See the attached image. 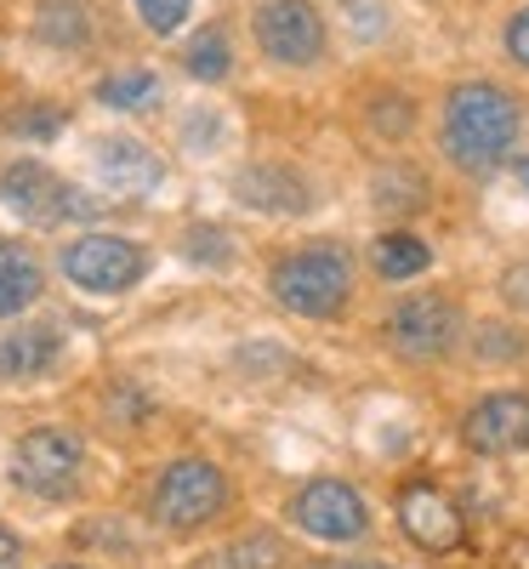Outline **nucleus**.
<instances>
[{"instance_id": "1", "label": "nucleus", "mask_w": 529, "mask_h": 569, "mask_svg": "<svg viewBox=\"0 0 529 569\" xmlns=\"http://www.w3.org/2000/svg\"><path fill=\"white\" fill-rule=\"evenodd\" d=\"M518 142V103L490 80H467L445 103V149L461 171H496Z\"/></svg>"}, {"instance_id": "2", "label": "nucleus", "mask_w": 529, "mask_h": 569, "mask_svg": "<svg viewBox=\"0 0 529 569\" xmlns=\"http://www.w3.org/2000/svg\"><path fill=\"white\" fill-rule=\"evenodd\" d=\"M348 291H353V262H348V251H336V246H308V251L285 257L273 268V297L291 313H302V319L336 313L348 302Z\"/></svg>"}, {"instance_id": "3", "label": "nucleus", "mask_w": 529, "mask_h": 569, "mask_svg": "<svg viewBox=\"0 0 529 569\" xmlns=\"http://www.w3.org/2000/svg\"><path fill=\"white\" fill-rule=\"evenodd\" d=\"M228 501V485H222V472L211 461H171L160 472V485H154V518L166 530H200L211 525V518L222 512Z\"/></svg>"}, {"instance_id": "4", "label": "nucleus", "mask_w": 529, "mask_h": 569, "mask_svg": "<svg viewBox=\"0 0 529 569\" xmlns=\"http://www.w3.org/2000/svg\"><path fill=\"white\" fill-rule=\"evenodd\" d=\"M257 46L285 69H308L325 58V18L313 0H262L257 7Z\"/></svg>"}, {"instance_id": "5", "label": "nucleus", "mask_w": 529, "mask_h": 569, "mask_svg": "<svg viewBox=\"0 0 529 569\" xmlns=\"http://www.w3.org/2000/svg\"><path fill=\"white\" fill-rule=\"evenodd\" d=\"M0 200H7V211H18L23 222H40V228H52V222H69V217H91L98 206L80 200L69 182H58L46 166L34 160H18L0 171Z\"/></svg>"}, {"instance_id": "6", "label": "nucleus", "mask_w": 529, "mask_h": 569, "mask_svg": "<svg viewBox=\"0 0 529 569\" xmlns=\"http://www.w3.org/2000/svg\"><path fill=\"white\" fill-rule=\"evenodd\" d=\"M63 273L91 297H114L142 279V251L131 240H120V233H86V240H74L63 251Z\"/></svg>"}, {"instance_id": "7", "label": "nucleus", "mask_w": 529, "mask_h": 569, "mask_svg": "<svg viewBox=\"0 0 529 569\" xmlns=\"http://www.w3.org/2000/svg\"><path fill=\"white\" fill-rule=\"evenodd\" d=\"M80 472V439L63 427H34L12 456V479L34 496H69Z\"/></svg>"}, {"instance_id": "8", "label": "nucleus", "mask_w": 529, "mask_h": 569, "mask_svg": "<svg viewBox=\"0 0 529 569\" xmlns=\"http://www.w3.org/2000/svg\"><path fill=\"white\" fill-rule=\"evenodd\" d=\"M291 518L319 536V541H359L370 530V512H365V496L348 490L342 479H313L297 501H291Z\"/></svg>"}, {"instance_id": "9", "label": "nucleus", "mask_w": 529, "mask_h": 569, "mask_svg": "<svg viewBox=\"0 0 529 569\" xmlns=\"http://www.w3.org/2000/svg\"><path fill=\"white\" fill-rule=\"evenodd\" d=\"M461 433L478 456H512L529 445V393H490L461 421Z\"/></svg>"}, {"instance_id": "10", "label": "nucleus", "mask_w": 529, "mask_h": 569, "mask_svg": "<svg viewBox=\"0 0 529 569\" xmlns=\"http://www.w3.org/2000/svg\"><path fill=\"white\" fill-rule=\"evenodd\" d=\"M388 330H393V342H399L405 353L427 359V353H445V348L456 342L461 313H456V302H445V297H410V302L393 308Z\"/></svg>"}, {"instance_id": "11", "label": "nucleus", "mask_w": 529, "mask_h": 569, "mask_svg": "<svg viewBox=\"0 0 529 569\" xmlns=\"http://www.w3.org/2000/svg\"><path fill=\"white\" fill-rule=\"evenodd\" d=\"M399 525L416 547L427 552H450L461 541V512L450 507V496H439L432 485H410L405 501H399Z\"/></svg>"}, {"instance_id": "12", "label": "nucleus", "mask_w": 529, "mask_h": 569, "mask_svg": "<svg viewBox=\"0 0 529 569\" xmlns=\"http://www.w3.org/2000/svg\"><path fill=\"white\" fill-rule=\"evenodd\" d=\"M98 177L114 188V194L137 200V194H154L166 166L154 160V149H142V142H131V137H103L98 142Z\"/></svg>"}, {"instance_id": "13", "label": "nucleus", "mask_w": 529, "mask_h": 569, "mask_svg": "<svg viewBox=\"0 0 529 569\" xmlns=\"http://www.w3.org/2000/svg\"><path fill=\"white\" fill-rule=\"evenodd\" d=\"M63 353V330L58 325H18L0 330V376L7 382H29V376H46Z\"/></svg>"}, {"instance_id": "14", "label": "nucleus", "mask_w": 529, "mask_h": 569, "mask_svg": "<svg viewBox=\"0 0 529 569\" xmlns=\"http://www.w3.org/2000/svg\"><path fill=\"white\" fill-rule=\"evenodd\" d=\"M239 200L262 211H308V182L285 166H257L239 177Z\"/></svg>"}, {"instance_id": "15", "label": "nucleus", "mask_w": 529, "mask_h": 569, "mask_svg": "<svg viewBox=\"0 0 529 569\" xmlns=\"http://www.w3.org/2000/svg\"><path fill=\"white\" fill-rule=\"evenodd\" d=\"M40 297V268L23 246L12 240H0V319L7 313H23L29 302Z\"/></svg>"}, {"instance_id": "16", "label": "nucleus", "mask_w": 529, "mask_h": 569, "mask_svg": "<svg viewBox=\"0 0 529 569\" xmlns=\"http://www.w3.org/2000/svg\"><path fill=\"white\" fill-rule=\"evenodd\" d=\"M427 246L416 240V233H381L376 240V273L381 279H416V273H427Z\"/></svg>"}, {"instance_id": "17", "label": "nucleus", "mask_w": 529, "mask_h": 569, "mask_svg": "<svg viewBox=\"0 0 529 569\" xmlns=\"http://www.w3.org/2000/svg\"><path fill=\"white\" fill-rule=\"evenodd\" d=\"M98 98H103L109 109H149V103L160 98V80H154L149 69H120V74H109V80L98 86Z\"/></svg>"}, {"instance_id": "18", "label": "nucleus", "mask_w": 529, "mask_h": 569, "mask_svg": "<svg viewBox=\"0 0 529 569\" xmlns=\"http://www.w3.org/2000/svg\"><path fill=\"white\" fill-rule=\"evenodd\" d=\"M182 63H188V74H194V80H222L228 74V34L222 29H200L194 40H188Z\"/></svg>"}, {"instance_id": "19", "label": "nucleus", "mask_w": 529, "mask_h": 569, "mask_svg": "<svg viewBox=\"0 0 529 569\" xmlns=\"http://www.w3.org/2000/svg\"><path fill=\"white\" fill-rule=\"evenodd\" d=\"M40 34L52 40V46H80L86 40L80 0H40Z\"/></svg>"}, {"instance_id": "20", "label": "nucleus", "mask_w": 529, "mask_h": 569, "mask_svg": "<svg viewBox=\"0 0 529 569\" xmlns=\"http://www.w3.org/2000/svg\"><path fill=\"white\" fill-rule=\"evenodd\" d=\"M137 7V18L149 23L154 34H171V29H182V18H188V0H131Z\"/></svg>"}, {"instance_id": "21", "label": "nucleus", "mask_w": 529, "mask_h": 569, "mask_svg": "<svg viewBox=\"0 0 529 569\" xmlns=\"http://www.w3.org/2000/svg\"><path fill=\"white\" fill-rule=\"evenodd\" d=\"M228 563H233V569H279V541L251 536V541H239V547L228 552Z\"/></svg>"}, {"instance_id": "22", "label": "nucleus", "mask_w": 529, "mask_h": 569, "mask_svg": "<svg viewBox=\"0 0 529 569\" xmlns=\"http://www.w3.org/2000/svg\"><path fill=\"white\" fill-rule=\"evenodd\" d=\"M58 126H63V120H58L52 109H34V114H18V120H12V131H18V137H52Z\"/></svg>"}, {"instance_id": "23", "label": "nucleus", "mask_w": 529, "mask_h": 569, "mask_svg": "<svg viewBox=\"0 0 529 569\" xmlns=\"http://www.w3.org/2000/svg\"><path fill=\"white\" fill-rule=\"evenodd\" d=\"M507 52H512V63H523V69H529V7L507 23Z\"/></svg>"}, {"instance_id": "24", "label": "nucleus", "mask_w": 529, "mask_h": 569, "mask_svg": "<svg viewBox=\"0 0 529 569\" xmlns=\"http://www.w3.org/2000/svg\"><path fill=\"white\" fill-rule=\"evenodd\" d=\"M507 297H512L518 308H529V268H512V273H507Z\"/></svg>"}, {"instance_id": "25", "label": "nucleus", "mask_w": 529, "mask_h": 569, "mask_svg": "<svg viewBox=\"0 0 529 569\" xmlns=\"http://www.w3.org/2000/svg\"><path fill=\"white\" fill-rule=\"evenodd\" d=\"M0 569H18V536L0 530Z\"/></svg>"}, {"instance_id": "26", "label": "nucleus", "mask_w": 529, "mask_h": 569, "mask_svg": "<svg viewBox=\"0 0 529 569\" xmlns=\"http://www.w3.org/2000/svg\"><path fill=\"white\" fill-rule=\"evenodd\" d=\"M512 177H518V188H523V194H529V149L512 160Z\"/></svg>"}, {"instance_id": "27", "label": "nucleus", "mask_w": 529, "mask_h": 569, "mask_svg": "<svg viewBox=\"0 0 529 569\" xmlns=\"http://www.w3.org/2000/svg\"><path fill=\"white\" fill-rule=\"evenodd\" d=\"M319 569H381V563H348V558H336V563H319Z\"/></svg>"}, {"instance_id": "28", "label": "nucleus", "mask_w": 529, "mask_h": 569, "mask_svg": "<svg viewBox=\"0 0 529 569\" xmlns=\"http://www.w3.org/2000/svg\"><path fill=\"white\" fill-rule=\"evenodd\" d=\"M58 569H80V563H58Z\"/></svg>"}]
</instances>
